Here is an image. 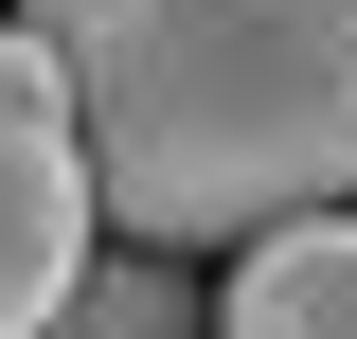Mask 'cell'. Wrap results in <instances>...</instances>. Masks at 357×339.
<instances>
[{
    "mask_svg": "<svg viewBox=\"0 0 357 339\" xmlns=\"http://www.w3.org/2000/svg\"><path fill=\"white\" fill-rule=\"evenodd\" d=\"M215 322V286H178V250H143V232H107V250H89V286L54 303L36 339H197Z\"/></svg>",
    "mask_w": 357,
    "mask_h": 339,
    "instance_id": "obj_4",
    "label": "cell"
},
{
    "mask_svg": "<svg viewBox=\"0 0 357 339\" xmlns=\"http://www.w3.org/2000/svg\"><path fill=\"white\" fill-rule=\"evenodd\" d=\"M197 339H215V322H197Z\"/></svg>",
    "mask_w": 357,
    "mask_h": 339,
    "instance_id": "obj_5",
    "label": "cell"
},
{
    "mask_svg": "<svg viewBox=\"0 0 357 339\" xmlns=\"http://www.w3.org/2000/svg\"><path fill=\"white\" fill-rule=\"evenodd\" d=\"M143 250H250L357 197V0H18Z\"/></svg>",
    "mask_w": 357,
    "mask_h": 339,
    "instance_id": "obj_1",
    "label": "cell"
},
{
    "mask_svg": "<svg viewBox=\"0 0 357 339\" xmlns=\"http://www.w3.org/2000/svg\"><path fill=\"white\" fill-rule=\"evenodd\" d=\"M89 232H107V197H89L72 89H54V54L0 18V339H36L54 303L89 286Z\"/></svg>",
    "mask_w": 357,
    "mask_h": 339,
    "instance_id": "obj_2",
    "label": "cell"
},
{
    "mask_svg": "<svg viewBox=\"0 0 357 339\" xmlns=\"http://www.w3.org/2000/svg\"><path fill=\"white\" fill-rule=\"evenodd\" d=\"M215 339H357V197L250 232L232 286H215Z\"/></svg>",
    "mask_w": 357,
    "mask_h": 339,
    "instance_id": "obj_3",
    "label": "cell"
}]
</instances>
